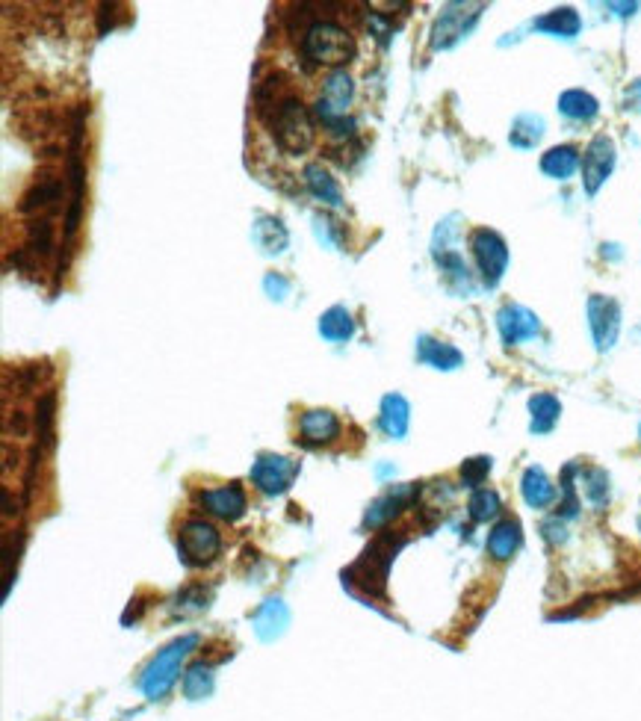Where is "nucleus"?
<instances>
[{
	"mask_svg": "<svg viewBox=\"0 0 641 721\" xmlns=\"http://www.w3.org/2000/svg\"><path fill=\"white\" fill-rule=\"evenodd\" d=\"M417 358H420L423 364L435 367V370H458V367L464 364V355H461L452 343L435 340V337H429V334H423V337L417 340Z\"/></svg>",
	"mask_w": 641,
	"mask_h": 721,
	"instance_id": "obj_16",
	"label": "nucleus"
},
{
	"mask_svg": "<svg viewBox=\"0 0 641 721\" xmlns=\"http://www.w3.org/2000/svg\"><path fill=\"white\" fill-rule=\"evenodd\" d=\"M198 503L210 512V515H216V518H222V521H240L243 515H246V491L240 488V485H222V488H207V491H201L198 494Z\"/></svg>",
	"mask_w": 641,
	"mask_h": 721,
	"instance_id": "obj_13",
	"label": "nucleus"
},
{
	"mask_svg": "<svg viewBox=\"0 0 641 721\" xmlns=\"http://www.w3.org/2000/svg\"><path fill=\"white\" fill-rule=\"evenodd\" d=\"M520 491L532 509H547L556 500V485L550 482V476L541 467H526V473L520 479Z\"/></svg>",
	"mask_w": 641,
	"mask_h": 721,
	"instance_id": "obj_18",
	"label": "nucleus"
},
{
	"mask_svg": "<svg viewBox=\"0 0 641 721\" xmlns=\"http://www.w3.org/2000/svg\"><path fill=\"white\" fill-rule=\"evenodd\" d=\"M523 544V532H520V524L514 518H506L500 524L491 529L488 535V553L497 559V562H509L514 553L520 550Z\"/></svg>",
	"mask_w": 641,
	"mask_h": 721,
	"instance_id": "obj_20",
	"label": "nucleus"
},
{
	"mask_svg": "<svg viewBox=\"0 0 641 721\" xmlns=\"http://www.w3.org/2000/svg\"><path fill=\"white\" fill-rule=\"evenodd\" d=\"M417 494H420V488H414V485H402V488L387 491L385 497H379V500L367 509L364 526H367V529H379V526H385L387 521L396 518L411 500H417Z\"/></svg>",
	"mask_w": 641,
	"mask_h": 721,
	"instance_id": "obj_15",
	"label": "nucleus"
},
{
	"mask_svg": "<svg viewBox=\"0 0 641 721\" xmlns=\"http://www.w3.org/2000/svg\"><path fill=\"white\" fill-rule=\"evenodd\" d=\"M287 624H290V612H287L284 600H278V597H269L255 612V633L263 642L278 639L287 630Z\"/></svg>",
	"mask_w": 641,
	"mask_h": 721,
	"instance_id": "obj_17",
	"label": "nucleus"
},
{
	"mask_svg": "<svg viewBox=\"0 0 641 721\" xmlns=\"http://www.w3.org/2000/svg\"><path fill=\"white\" fill-rule=\"evenodd\" d=\"M541 136H544V119L535 116V113H523V116L514 119L509 142H512L514 148L529 151V148H535V145L541 142Z\"/></svg>",
	"mask_w": 641,
	"mask_h": 721,
	"instance_id": "obj_28",
	"label": "nucleus"
},
{
	"mask_svg": "<svg viewBox=\"0 0 641 721\" xmlns=\"http://www.w3.org/2000/svg\"><path fill=\"white\" fill-rule=\"evenodd\" d=\"M612 169H615V142L606 133H600L588 142V148L582 154V187H585V193L594 196L606 184Z\"/></svg>",
	"mask_w": 641,
	"mask_h": 721,
	"instance_id": "obj_9",
	"label": "nucleus"
},
{
	"mask_svg": "<svg viewBox=\"0 0 641 721\" xmlns=\"http://www.w3.org/2000/svg\"><path fill=\"white\" fill-rule=\"evenodd\" d=\"M257 116L272 128L284 151L305 154L314 145V119L296 95L284 92L272 101H257Z\"/></svg>",
	"mask_w": 641,
	"mask_h": 721,
	"instance_id": "obj_1",
	"label": "nucleus"
},
{
	"mask_svg": "<svg viewBox=\"0 0 641 721\" xmlns=\"http://www.w3.org/2000/svg\"><path fill=\"white\" fill-rule=\"evenodd\" d=\"M352 95H355V86H352V77L346 71H331L325 77V86H322L320 104H317V116L322 119V125H334L340 119H346V110L352 104Z\"/></svg>",
	"mask_w": 641,
	"mask_h": 721,
	"instance_id": "obj_11",
	"label": "nucleus"
},
{
	"mask_svg": "<svg viewBox=\"0 0 641 721\" xmlns=\"http://www.w3.org/2000/svg\"><path fill=\"white\" fill-rule=\"evenodd\" d=\"M582 482H585V497H588L591 506L600 509V506L609 503V476H606V470L588 467V470H582Z\"/></svg>",
	"mask_w": 641,
	"mask_h": 721,
	"instance_id": "obj_31",
	"label": "nucleus"
},
{
	"mask_svg": "<svg viewBox=\"0 0 641 721\" xmlns=\"http://www.w3.org/2000/svg\"><path fill=\"white\" fill-rule=\"evenodd\" d=\"M544 538L550 541V544H562L568 535H565V524H562V518H553V521H547L544 524Z\"/></svg>",
	"mask_w": 641,
	"mask_h": 721,
	"instance_id": "obj_34",
	"label": "nucleus"
},
{
	"mask_svg": "<svg viewBox=\"0 0 641 721\" xmlns=\"http://www.w3.org/2000/svg\"><path fill=\"white\" fill-rule=\"evenodd\" d=\"M559 113L568 116V119H574V122H591V119L600 113V104H597L594 95H588V92H582V89H568V92H562V98H559Z\"/></svg>",
	"mask_w": 641,
	"mask_h": 721,
	"instance_id": "obj_25",
	"label": "nucleus"
},
{
	"mask_svg": "<svg viewBox=\"0 0 641 721\" xmlns=\"http://www.w3.org/2000/svg\"><path fill=\"white\" fill-rule=\"evenodd\" d=\"M535 30L550 33V36H559V39H574L579 30H582V18L577 15V9L562 6V9H553V12H547L544 18H538V21H535Z\"/></svg>",
	"mask_w": 641,
	"mask_h": 721,
	"instance_id": "obj_21",
	"label": "nucleus"
},
{
	"mask_svg": "<svg viewBox=\"0 0 641 721\" xmlns=\"http://www.w3.org/2000/svg\"><path fill=\"white\" fill-rule=\"evenodd\" d=\"M497 328H500V337H503V343L517 346V343H523V340H532V337H538L541 323H538V317H535L529 308L509 302V305H503V308H500V314H497Z\"/></svg>",
	"mask_w": 641,
	"mask_h": 721,
	"instance_id": "obj_12",
	"label": "nucleus"
},
{
	"mask_svg": "<svg viewBox=\"0 0 641 721\" xmlns=\"http://www.w3.org/2000/svg\"><path fill=\"white\" fill-rule=\"evenodd\" d=\"M405 544V538L393 541V532H382L370 541V547L364 550V556L343 574L346 586L367 591V594H382L385 591L387 568L396 556V550Z\"/></svg>",
	"mask_w": 641,
	"mask_h": 721,
	"instance_id": "obj_2",
	"label": "nucleus"
},
{
	"mask_svg": "<svg viewBox=\"0 0 641 721\" xmlns=\"http://www.w3.org/2000/svg\"><path fill=\"white\" fill-rule=\"evenodd\" d=\"M470 252L476 258V266L482 272L485 287H497L503 272H506V266H509V246H506V240L497 231H491V228H476L470 234Z\"/></svg>",
	"mask_w": 641,
	"mask_h": 721,
	"instance_id": "obj_5",
	"label": "nucleus"
},
{
	"mask_svg": "<svg viewBox=\"0 0 641 721\" xmlns=\"http://www.w3.org/2000/svg\"><path fill=\"white\" fill-rule=\"evenodd\" d=\"M296 476H299V461H290L275 453H263L252 464V482L263 494H284Z\"/></svg>",
	"mask_w": 641,
	"mask_h": 721,
	"instance_id": "obj_10",
	"label": "nucleus"
},
{
	"mask_svg": "<svg viewBox=\"0 0 641 721\" xmlns=\"http://www.w3.org/2000/svg\"><path fill=\"white\" fill-rule=\"evenodd\" d=\"M299 435H302V444H305V447L331 444V441L340 438V420H337V414H331V411H325V408L305 411L302 420H299Z\"/></svg>",
	"mask_w": 641,
	"mask_h": 721,
	"instance_id": "obj_14",
	"label": "nucleus"
},
{
	"mask_svg": "<svg viewBox=\"0 0 641 721\" xmlns=\"http://www.w3.org/2000/svg\"><path fill=\"white\" fill-rule=\"evenodd\" d=\"M588 328H591L594 346L600 352L612 349L618 340V331H621V305L612 296L594 293L588 299Z\"/></svg>",
	"mask_w": 641,
	"mask_h": 721,
	"instance_id": "obj_8",
	"label": "nucleus"
},
{
	"mask_svg": "<svg viewBox=\"0 0 641 721\" xmlns=\"http://www.w3.org/2000/svg\"><path fill=\"white\" fill-rule=\"evenodd\" d=\"M195 648H198V636L190 633V636H181V639L169 642L160 654L154 656V659L148 662V668L142 671V680H139L145 698H151V701L166 698L169 689H172V686L178 683V677H181L184 659L193 654Z\"/></svg>",
	"mask_w": 641,
	"mask_h": 721,
	"instance_id": "obj_3",
	"label": "nucleus"
},
{
	"mask_svg": "<svg viewBox=\"0 0 641 721\" xmlns=\"http://www.w3.org/2000/svg\"><path fill=\"white\" fill-rule=\"evenodd\" d=\"M488 473H491V459H485V456H479V459H467L461 464V479H464L467 488L482 485Z\"/></svg>",
	"mask_w": 641,
	"mask_h": 721,
	"instance_id": "obj_32",
	"label": "nucleus"
},
{
	"mask_svg": "<svg viewBox=\"0 0 641 721\" xmlns=\"http://www.w3.org/2000/svg\"><path fill=\"white\" fill-rule=\"evenodd\" d=\"M485 3H449L444 12L438 15L435 27H432V48L435 51H447L455 42H461L470 27L479 21Z\"/></svg>",
	"mask_w": 641,
	"mask_h": 721,
	"instance_id": "obj_6",
	"label": "nucleus"
},
{
	"mask_svg": "<svg viewBox=\"0 0 641 721\" xmlns=\"http://www.w3.org/2000/svg\"><path fill=\"white\" fill-rule=\"evenodd\" d=\"M639 432H641V429H639Z\"/></svg>",
	"mask_w": 641,
	"mask_h": 721,
	"instance_id": "obj_36",
	"label": "nucleus"
},
{
	"mask_svg": "<svg viewBox=\"0 0 641 721\" xmlns=\"http://www.w3.org/2000/svg\"><path fill=\"white\" fill-rule=\"evenodd\" d=\"M408 420H411V408H408L405 396L387 394L385 399H382V411H379V426H382V432H385L387 438L399 441V438H405V432H408Z\"/></svg>",
	"mask_w": 641,
	"mask_h": 721,
	"instance_id": "obj_19",
	"label": "nucleus"
},
{
	"mask_svg": "<svg viewBox=\"0 0 641 721\" xmlns=\"http://www.w3.org/2000/svg\"><path fill=\"white\" fill-rule=\"evenodd\" d=\"M305 184H308V190L314 193V196L325 201V204H331V207H343V193H340V184L322 169L317 163H311V166H305Z\"/></svg>",
	"mask_w": 641,
	"mask_h": 721,
	"instance_id": "obj_26",
	"label": "nucleus"
},
{
	"mask_svg": "<svg viewBox=\"0 0 641 721\" xmlns=\"http://www.w3.org/2000/svg\"><path fill=\"white\" fill-rule=\"evenodd\" d=\"M529 414H532V432L535 435H547L559 423L562 405H559V399L553 394H535L529 399Z\"/></svg>",
	"mask_w": 641,
	"mask_h": 721,
	"instance_id": "obj_24",
	"label": "nucleus"
},
{
	"mask_svg": "<svg viewBox=\"0 0 641 721\" xmlns=\"http://www.w3.org/2000/svg\"><path fill=\"white\" fill-rule=\"evenodd\" d=\"M178 550L187 565H207L219 556L222 538H219L216 526L207 521H187L178 535Z\"/></svg>",
	"mask_w": 641,
	"mask_h": 721,
	"instance_id": "obj_7",
	"label": "nucleus"
},
{
	"mask_svg": "<svg viewBox=\"0 0 641 721\" xmlns=\"http://www.w3.org/2000/svg\"><path fill=\"white\" fill-rule=\"evenodd\" d=\"M579 169V151L574 145H556L541 157V172L556 178V181H568Z\"/></svg>",
	"mask_w": 641,
	"mask_h": 721,
	"instance_id": "obj_22",
	"label": "nucleus"
},
{
	"mask_svg": "<svg viewBox=\"0 0 641 721\" xmlns=\"http://www.w3.org/2000/svg\"><path fill=\"white\" fill-rule=\"evenodd\" d=\"M320 334L325 340H331V343H343V340H349V337L355 334V320H352V314H349L343 305L328 308V311L320 317Z\"/></svg>",
	"mask_w": 641,
	"mask_h": 721,
	"instance_id": "obj_27",
	"label": "nucleus"
},
{
	"mask_svg": "<svg viewBox=\"0 0 641 721\" xmlns=\"http://www.w3.org/2000/svg\"><path fill=\"white\" fill-rule=\"evenodd\" d=\"M252 237H255V243L266 252V255H278V252H284V249H287V240H290L287 228H284L281 219H275V216H260L255 222Z\"/></svg>",
	"mask_w": 641,
	"mask_h": 721,
	"instance_id": "obj_23",
	"label": "nucleus"
},
{
	"mask_svg": "<svg viewBox=\"0 0 641 721\" xmlns=\"http://www.w3.org/2000/svg\"><path fill=\"white\" fill-rule=\"evenodd\" d=\"M213 692V665L207 662H195L193 668L184 674V695L190 701H201Z\"/></svg>",
	"mask_w": 641,
	"mask_h": 721,
	"instance_id": "obj_30",
	"label": "nucleus"
},
{
	"mask_svg": "<svg viewBox=\"0 0 641 721\" xmlns=\"http://www.w3.org/2000/svg\"><path fill=\"white\" fill-rule=\"evenodd\" d=\"M627 110H641V80L627 89Z\"/></svg>",
	"mask_w": 641,
	"mask_h": 721,
	"instance_id": "obj_35",
	"label": "nucleus"
},
{
	"mask_svg": "<svg viewBox=\"0 0 641 721\" xmlns=\"http://www.w3.org/2000/svg\"><path fill=\"white\" fill-rule=\"evenodd\" d=\"M263 287H266V290H269V296H272V299H278V302H281V299L287 296V290H290V284H287L284 278H278V275H266Z\"/></svg>",
	"mask_w": 641,
	"mask_h": 721,
	"instance_id": "obj_33",
	"label": "nucleus"
},
{
	"mask_svg": "<svg viewBox=\"0 0 641 721\" xmlns=\"http://www.w3.org/2000/svg\"><path fill=\"white\" fill-rule=\"evenodd\" d=\"M302 51L311 63L317 66H343L355 57V39L349 30H343L340 24L334 21H314L308 30H305V39H302Z\"/></svg>",
	"mask_w": 641,
	"mask_h": 721,
	"instance_id": "obj_4",
	"label": "nucleus"
},
{
	"mask_svg": "<svg viewBox=\"0 0 641 721\" xmlns=\"http://www.w3.org/2000/svg\"><path fill=\"white\" fill-rule=\"evenodd\" d=\"M467 515L470 521L476 524H488L500 515V494L491 491V488H476L470 494V503H467Z\"/></svg>",
	"mask_w": 641,
	"mask_h": 721,
	"instance_id": "obj_29",
	"label": "nucleus"
}]
</instances>
